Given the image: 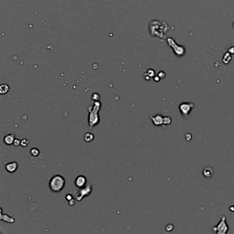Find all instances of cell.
<instances>
[{
    "mask_svg": "<svg viewBox=\"0 0 234 234\" xmlns=\"http://www.w3.org/2000/svg\"><path fill=\"white\" fill-rule=\"evenodd\" d=\"M65 185V179L63 176L56 174L50 178L49 187L52 192H59L63 190Z\"/></svg>",
    "mask_w": 234,
    "mask_h": 234,
    "instance_id": "obj_1",
    "label": "cell"
},
{
    "mask_svg": "<svg viewBox=\"0 0 234 234\" xmlns=\"http://www.w3.org/2000/svg\"><path fill=\"white\" fill-rule=\"evenodd\" d=\"M221 221L218 225L213 227V231L218 234H226L229 231V226L227 224V218L225 216H222Z\"/></svg>",
    "mask_w": 234,
    "mask_h": 234,
    "instance_id": "obj_2",
    "label": "cell"
},
{
    "mask_svg": "<svg viewBox=\"0 0 234 234\" xmlns=\"http://www.w3.org/2000/svg\"><path fill=\"white\" fill-rule=\"evenodd\" d=\"M194 107L195 105L193 102H184L180 104L179 106H178V109H179L181 115L183 117H186V116H188L190 113L191 111L194 109Z\"/></svg>",
    "mask_w": 234,
    "mask_h": 234,
    "instance_id": "obj_3",
    "label": "cell"
},
{
    "mask_svg": "<svg viewBox=\"0 0 234 234\" xmlns=\"http://www.w3.org/2000/svg\"><path fill=\"white\" fill-rule=\"evenodd\" d=\"M86 178L83 175H79L76 178L75 185L78 188H83L86 184Z\"/></svg>",
    "mask_w": 234,
    "mask_h": 234,
    "instance_id": "obj_4",
    "label": "cell"
},
{
    "mask_svg": "<svg viewBox=\"0 0 234 234\" xmlns=\"http://www.w3.org/2000/svg\"><path fill=\"white\" fill-rule=\"evenodd\" d=\"M150 118L153 123L154 125L155 126H162L164 124V117L161 114H157L155 116L150 115Z\"/></svg>",
    "mask_w": 234,
    "mask_h": 234,
    "instance_id": "obj_5",
    "label": "cell"
},
{
    "mask_svg": "<svg viewBox=\"0 0 234 234\" xmlns=\"http://www.w3.org/2000/svg\"><path fill=\"white\" fill-rule=\"evenodd\" d=\"M5 168H6V170L8 172L13 173L15 172L17 170V168H18V164L15 162H9L7 164H6Z\"/></svg>",
    "mask_w": 234,
    "mask_h": 234,
    "instance_id": "obj_6",
    "label": "cell"
},
{
    "mask_svg": "<svg viewBox=\"0 0 234 234\" xmlns=\"http://www.w3.org/2000/svg\"><path fill=\"white\" fill-rule=\"evenodd\" d=\"M214 174V170L212 167L211 166H207L204 168V169L202 170V174L205 178H211Z\"/></svg>",
    "mask_w": 234,
    "mask_h": 234,
    "instance_id": "obj_7",
    "label": "cell"
},
{
    "mask_svg": "<svg viewBox=\"0 0 234 234\" xmlns=\"http://www.w3.org/2000/svg\"><path fill=\"white\" fill-rule=\"evenodd\" d=\"M15 135L13 134H9V135H6V136L3 138V142H4L5 144L10 145L12 144H13L14 140H15Z\"/></svg>",
    "mask_w": 234,
    "mask_h": 234,
    "instance_id": "obj_8",
    "label": "cell"
},
{
    "mask_svg": "<svg viewBox=\"0 0 234 234\" xmlns=\"http://www.w3.org/2000/svg\"><path fill=\"white\" fill-rule=\"evenodd\" d=\"M1 220L8 223H13L14 222H15V218L13 217H10V216H9L7 214H3L1 209Z\"/></svg>",
    "mask_w": 234,
    "mask_h": 234,
    "instance_id": "obj_9",
    "label": "cell"
},
{
    "mask_svg": "<svg viewBox=\"0 0 234 234\" xmlns=\"http://www.w3.org/2000/svg\"><path fill=\"white\" fill-rule=\"evenodd\" d=\"M94 135L91 133H85L84 137V139L86 142H92L94 140Z\"/></svg>",
    "mask_w": 234,
    "mask_h": 234,
    "instance_id": "obj_10",
    "label": "cell"
},
{
    "mask_svg": "<svg viewBox=\"0 0 234 234\" xmlns=\"http://www.w3.org/2000/svg\"><path fill=\"white\" fill-rule=\"evenodd\" d=\"M10 90V86L7 84H2L0 86V93L1 94H6Z\"/></svg>",
    "mask_w": 234,
    "mask_h": 234,
    "instance_id": "obj_11",
    "label": "cell"
},
{
    "mask_svg": "<svg viewBox=\"0 0 234 234\" xmlns=\"http://www.w3.org/2000/svg\"><path fill=\"white\" fill-rule=\"evenodd\" d=\"M39 153L40 151L38 148H32L30 149V154L31 155L33 156V157H37V156L39 155Z\"/></svg>",
    "mask_w": 234,
    "mask_h": 234,
    "instance_id": "obj_12",
    "label": "cell"
},
{
    "mask_svg": "<svg viewBox=\"0 0 234 234\" xmlns=\"http://www.w3.org/2000/svg\"><path fill=\"white\" fill-rule=\"evenodd\" d=\"M172 122V119L170 116L164 117V125H169Z\"/></svg>",
    "mask_w": 234,
    "mask_h": 234,
    "instance_id": "obj_13",
    "label": "cell"
},
{
    "mask_svg": "<svg viewBox=\"0 0 234 234\" xmlns=\"http://www.w3.org/2000/svg\"><path fill=\"white\" fill-rule=\"evenodd\" d=\"M30 143V141L27 139H23L22 140H21V145L22 147H26L29 145Z\"/></svg>",
    "mask_w": 234,
    "mask_h": 234,
    "instance_id": "obj_14",
    "label": "cell"
},
{
    "mask_svg": "<svg viewBox=\"0 0 234 234\" xmlns=\"http://www.w3.org/2000/svg\"><path fill=\"white\" fill-rule=\"evenodd\" d=\"M13 145L16 147L19 146V145H21V140L19 139H15L13 142Z\"/></svg>",
    "mask_w": 234,
    "mask_h": 234,
    "instance_id": "obj_15",
    "label": "cell"
},
{
    "mask_svg": "<svg viewBox=\"0 0 234 234\" xmlns=\"http://www.w3.org/2000/svg\"><path fill=\"white\" fill-rule=\"evenodd\" d=\"M65 199H66V200H68V201L72 200V195L69 194L66 195V196H65Z\"/></svg>",
    "mask_w": 234,
    "mask_h": 234,
    "instance_id": "obj_16",
    "label": "cell"
}]
</instances>
